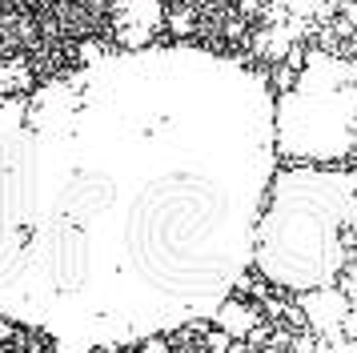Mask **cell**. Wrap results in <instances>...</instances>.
Wrapping results in <instances>:
<instances>
[{"mask_svg":"<svg viewBox=\"0 0 357 353\" xmlns=\"http://www.w3.org/2000/svg\"><path fill=\"white\" fill-rule=\"evenodd\" d=\"M269 84L193 45L109 52L0 96V313L221 309L273 176Z\"/></svg>","mask_w":357,"mask_h":353,"instance_id":"6da1fadb","label":"cell"},{"mask_svg":"<svg viewBox=\"0 0 357 353\" xmlns=\"http://www.w3.org/2000/svg\"><path fill=\"white\" fill-rule=\"evenodd\" d=\"M357 217V173L293 169L277 181L257 225L261 273L289 289L325 285L345 265L341 229Z\"/></svg>","mask_w":357,"mask_h":353,"instance_id":"7a4b0ae2","label":"cell"},{"mask_svg":"<svg viewBox=\"0 0 357 353\" xmlns=\"http://www.w3.org/2000/svg\"><path fill=\"white\" fill-rule=\"evenodd\" d=\"M333 61H313L281 100L277 141L293 157H341L357 144V68L345 64L341 84H329Z\"/></svg>","mask_w":357,"mask_h":353,"instance_id":"3957f363","label":"cell"},{"mask_svg":"<svg viewBox=\"0 0 357 353\" xmlns=\"http://www.w3.org/2000/svg\"><path fill=\"white\" fill-rule=\"evenodd\" d=\"M217 321H221V325H225L229 333H249V329H253V325H257V313H253V309H249V305H237V301H229V305H221V309H217Z\"/></svg>","mask_w":357,"mask_h":353,"instance_id":"277c9868","label":"cell"},{"mask_svg":"<svg viewBox=\"0 0 357 353\" xmlns=\"http://www.w3.org/2000/svg\"><path fill=\"white\" fill-rule=\"evenodd\" d=\"M56 353H93V345H84V341H61Z\"/></svg>","mask_w":357,"mask_h":353,"instance_id":"5b68a950","label":"cell"},{"mask_svg":"<svg viewBox=\"0 0 357 353\" xmlns=\"http://www.w3.org/2000/svg\"><path fill=\"white\" fill-rule=\"evenodd\" d=\"M8 337H13V325H4V321H0V341H8Z\"/></svg>","mask_w":357,"mask_h":353,"instance_id":"8992f818","label":"cell"}]
</instances>
